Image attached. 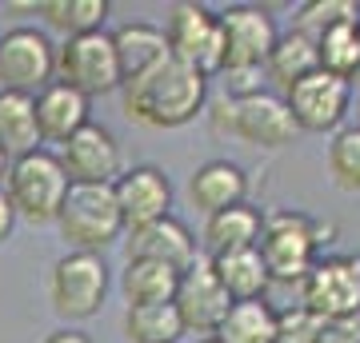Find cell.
<instances>
[{
  "label": "cell",
  "instance_id": "cell-19",
  "mask_svg": "<svg viewBox=\"0 0 360 343\" xmlns=\"http://www.w3.org/2000/svg\"><path fill=\"white\" fill-rule=\"evenodd\" d=\"M245 196H248V176L245 168L232 164V160H208L188 176V200L205 216H217L224 208L245 203Z\"/></svg>",
  "mask_w": 360,
  "mask_h": 343
},
{
  "label": "cell",
  "instance_id": "cell-31",
  "mask_svg": "<svg viewBox=\"0 0 360 343\" xmlns=\"http://www.w3.org/2000/svg\"><path fill=\"white\" fill-rule=\"evenodd\" d=\"M316 335H321V319L312 316L309 307H284V311H276V335H272V343H316Z\"/></svg>",
  "mask_w": 360,
  "mask_h": 343
},
{
  "label": "cell",
  "instance_id": "cell-27",
  "mask_svg": "<svg viewBox=\"0 0 360 343\" xmlns=\"http://www.w3.org/2000/svg\"><path fill=\"white\" fill-rule=\"evenodd\" d=\"M188 335L172 304H144L124 311V339L129 343H180Z\"/></svg>",
  "mask_w": 360,
  "mask_h": 343
},
{
  "label": "cell",
  "instance_id": "cell-5",
  "mask_svg": "<svg viewBox=\"0 0 360 343\" xmlns=\"http://www.w3.org/2000/svg\"><path fill=\"white\" fill-rule=\"evenodd\" d=\"M56 84L80 92L84 100L92 96H108L120 88V64L112 52L108 32H84V36H68L56 44Z\"/></svg>",
  "mask_w": 360,
  "mask_h": 343
},
{
  "label": "cell",
  "instance_id": "cell-4",
  "mask_svg": "<svg viewBox=\"0 0 360 343\" xmlns=\"http://www.w3.org/2000/svg\"><path fill=\"white\" fill-rule=\"evenodd\" d=\"M56 228L65 236L72 252L104 255V248H112L124 236V220L116 212L112 188H92V184H72L60 203Z\"/></svg>",
  "mask_w": 360,
  "mask_h": 343
},
{
  "label": "cell",
  "instance_id": "cell-1",
  "mask_svg": "<svg viewBox=\"0 0 360 343\" xmlns=\"http://www.w3.org/2000/svg\"><path fill=\"white\" fill-rule=\"evenodd\" d=\"M120 100H124V116L144 128H184L205 112L208 80L196 68L168 56L160 68L144 72L141 80H124Z\"/></svg>",
  "mask_w": 360,
  "mask_h": 343
},
{
  "label": "cell",
  "instance_id": "cell-33",
  "mask_svg": "<svg viewBox=\"0 0 360 343\" xmlns=\"http://www.w3.org/2000/svg\"><path fill=\"white\" fill-rule=\"evenodd\" d=\"M13 228H16V212L8 203V196H4V188H0V243L13 236Z\"/></svg>",
  "mask_w": 360,
  "mask_h": 343
},
{
  "label": "cell",
  "instance_id": "cell-22",
  "mask_svg": "<svg viewBox=\"0 0 360 343\" xmlns=\"http://www.w3.org/2000/svg\"><path fill=\"white\" fill-rule=\"evenodd\" d=\"M316 68H321L316 44L304 40L300 32H281L276 44H272V52H269V60H264V80H272V84L281 88V96H284L296 80L312 76Z\"/></svg>",
  "mask_w": 360,
  "mask_h": 343
},
{
  "label": "cell",
  "instance_id": "cell-36",
  "mask_svg": "<svg viewBox=\"0 0 360 343\" xmlns=\"http://www.w3.org/2000/svg\"><path fill=\"white\" fill-rule=\"evenodd\" d=\"M196 343H217V339H212V335H208V339H196Z\"/></svg>",
  "mask_w": 360,
  "mask_h": 343
},
{
  "label": "cell",
  "instance_id": "cell-26",
  "mask_svg": "<svg viewBox=\"0 0 360 343\" xmlns=\"http://www.w3.org/2000/svg\"><path fill=\"white\" fill-rule=\"evenodd\" d=\"M40 148L37 120H32V100L16 92H0V152L16 160Z\"/></svg>",
  "mask_w": 360,
  "mask_h": 343
},
{
  "label": "cell",
  "instance_id": "cell-15",
  "mask_svg": "<svg viewBox=\"0 0 360 343\" xmlns=\"http://www.w3.org/2000/svg\"><path fill=\"white\" fill-rule=\"evenodd\" d=\"M172 307H176V316H180V323H184V331H193V335H205V339H208V335H217L220 319L229 316L232 300L224 295V288L217 283V276H212L208 260H196L188 271H180Z\"/></svg>",
  "mask_w": 360,
  "mask_h": 343
},
{
  "label": "cell",
  "instance_id": "cell-6",
  "mask_svg": "<svg viewBox=\"0 0 360 343\" xmlns=\"http://www.w3.org/2000/svg\"><path fill=\"white\" fill-rule=\"evenodd\" d=\"M104 295H108V264H104V255L68 252L52 264L49 300L60 319H68V323L92 319L101 311Z\"/></svg>",
  "mask_w": 360,
  "mask_h": 343
},
{
  "label": "cell",
  "instance_id": "cell-13",
  "mask_svg": "<svg viewBox=\"0 0 360 343\" xmlns=\"http://www.w3.org/2000/svg\"><path fill=\"white\" fill-rule=\"evenodd\" d=\"M60 168H65L68 184H92V188H112L120 168V144L104 124L89 120L77 136H68L56 152Z\"/></svg>",
  "mask_w": 360,
  "mask_h": 343
},
{
  "label": "cell",
  "instance_id": "cell-23",
  "mask_svg": "<svg viewBox=\"0 0 360 343\" xmlns=\"http://www.w3.org/2000/svg\"><path fill=\"white\" fill-rule=\"evenodd\" d=\"M180 283V271L153 260H124L120 271V292L129 300V307H144V304H172Z\"/></svg>",
  "mask_w": 360,
  "mask_h": 343
},
{
  "label": "cell",
  "instance_id": "cell-14",
  "mask_svg": "<svg viewBox=\"0 0 360 343\" xmlns=\"http://www.w3.org/2000/svg\"><path fill=\"white\" fill-rule=\"evenodd\" d=\"M112 200L120 220H124V231L172 216L168 212L172 208V184L156 164H136L129 172H120L112 184Z\"/></svg>",
  "mask_w": 360,
  "mask_h": 343
},
{
  "label": "cell",
  "instance_id": "cell-30",
  "mask_svg": "<svg viewBox=\"0 0 360 343\" xmlns=\"http://www.w3.org/2000/svg\"><path fill=\"white\" fill-rule=\"evenodd\" d=\"M328 176L340 191H360V124L333 132L328 144Z\"/></svg>",
  "mask_w": 360,
  "mask_h": 343
},
{
  "label": "cell",
  "instance_id": "cell-11",
  "mask_svg": "<svg viewBox=\"0 0 360 343\" xmlns=\"http://www.w3.org/2000/svg\"><path fill=\"white\" fill-rule=\"evenodd\" d=\"M281 100L292 116L296 132H340L348 108H352V84L316 68L312 76L296 80Z\"/></svg>",
  "mask_w": 360,
  "mask_h": 343
},
{
  "label": "cell",
  "instance_id": "cell-7",
  "mask_svg": "<svg viewBox=\"0 0 360 343\" xmlns=\"http://www.w3.org/2000/svg\"><path fill=\"white\" fill-rule=\"evenodd\" d=\"M56 76V44L44 28H13L0 36V92L37 96Z\"/></svg>",
  "mask_w": 360,
  "mask_h": 343
},
{
  "label": "cell",
  "instance_id": "cell-28",
  "mask_svg": "<svg viewBox=\"0 0 360 343\" xmlns=\"http://www.w3.org/2000/svg\"><path fill=\"white\" fill-rule=\"evenodd\" d=\"M316 56H321L324 72H333V76L352 84V80L360 76V20L324 32V36L316 40Z\"/></svg>",
  "mask_w": 360,
  "mask_h": 343
},
{
  "label": "cell",
  "instance_id": "cell-3",
  "mask_svg": "<svg viewBox=\"0 0 360 343\" xmlns=\"http://www.w3.org/2000/svg\"><path fill=\"white\" fill-rule=\"evenodd\" d=\"M68 188H72V184H68L65 168H60L56 152H49V148H37V152L8 160L4 196L13 203L16 220H28V224H56Z\"/></svg>",
  "mask_w": 360,
  "mask_h": 343
},
{
  "label": "cell",
  "instance_id": "cell-16",
  "mask_svg": "<svg viewBox=\"0 0 360 343\" xmlns=\"http://www.w3.org/2000/svg\"><path fill=\"white\" fill-rule=\"evenodd\" d=\"M124 260H153L172 271H188L196 264V236L176 216L124 231Z\"/></svg>",
  "mask_w": 360,
  "mask_h": 343
},
{
  "label": "cell",
  "instance_id": "cell-32",
  "mask_svg": "<svg viewBox=\"0 0 360 343\" xmlns=\"http://www.w3.org/2000/svg\"><path fill=\"white\" fill-rule=\"evenodd\" d=\"M316 343H360V316H340V319H321Z\"/></svg>",
  "mask_w": 360,
  "mask_h": 343
},
{
  "label": "cell",
  "instance_id": "cell-35",
  "mask_svg": "<svg viewBox=\"0 0 360 343\" xmlns=\"http://www.w3.org/2000/svg\"><path fill=\"white\" fill-rule=\"evenodd\" d=\"M4 176H8V156L0 152V188H4Z\"/></svg>",
  "mask_w": 360,
  "mask_h": 343
},
{
  "label": "cell",
  "instance_id": "cell-18",
  "mask_svg": "<svg viewBox=\"0 0 360 343\" xmlns=\"http://www.w3.org/2000/svg\"><path fill=\"white\" fill-rule=\"evenodd\" d=\"M112 36V52H116V64H120V84L124 80H141L144 72H153L168 60V40H165V28L148 25V20H129L120 25Z\"/></svg>",
  "mask_w": 360,
  "mask_h": 343
},
{
  "label": "cell",
  "instance_id": "cell-20",
  "mask_svg": "<svg viewBox=\"0 0 360 343\" xmlns=\"http://www.w3.org/2000/svg\"><path fill=\"white\" fill-rule=\"evenodd\" d=\"M260 228H264V212H257L245 200V203H236V208H224L217 216H208L205 231H200V243H205L208 255L245 252V248H257Z\"/></svg>",
  "mask_w": 360,
  "mask_h": 343
},
{
  "label": "cell",
  "instance_id": "cell-2",
  "mask_svg": "<svg viewBox=\"0 0 360 343\" xmlns=\"http://www.w3.org/2000/svg\"><path fill=\"white\" fill-rule=\"evenodd\" d=\"M328 236L333 228H324L321 220L304 212H292V208L269 212L257 240V255L269 271V283H300L321 260Z\"/></svg>",
  "mask_w": 360,
  "mask_h": 343
},
{
  "label": "cell",
  "instance_id": "cell-8",
  "mask_svg": "<svg viewBox=\"0 0 360 343\" xmlns=\"http://www.w3.org/2000/svg\"><path fill=\"white\" fill-rule=\"evenodd\" d=\"M212 124H217V132H232L257 148H284L300 136L276 92H257L245 100H220L212 112Z\"/></svg>",
  "mask_w": 360,
  "mask_h": 343
},
{
  "label": "cell",
  "instance_id": "cell-37",
  "mask_svg": "<svg viewBox=\"0 0 360 343\" xmlns=\"http://www.w3.org/2000/svg\"><path fill=\"white\" fill-rule=\"evenodd\" d=\"M356 108H360V100H356Z\"/></svg>",
  "mask_w": 360,
  "mask_h": 343
},
{
  "label": "cell",
  "instance_id": "cell-21",
  "mask_svg": "<svg viewBox=\"0 0 360 343\" xmlns=\"http://www.w3.org/2000/svg\"><path fill=\"white\" fill-rule=\"evenodd\" d=\"M208 267L217 283L224 288L232 304H245V300H264L269 292V271L260 264L257 248H245V252H224V255H208Z\"/></svg>",
  "mask_w": 360,
  "mask_h": 343
},
{
  "label": "cell",
  "instance_id": "cell-9",
  "mask_svg": "<svg viewBox=\"0 0 360 343\" xmlns=\"http://www.w3.org/2000/svg\"><path fill=\"white\" fill-rule=\"evenodd\" d=\"M165 40H168V56L196 68L205 80L224 68V44H220L217 13L205 8V4H193V0L172 4L168 25H165Z\"/></svg>",
  "mask_w": 360,
  "mask_h": 343
},
{
  "label": "cell",
  "instance_id": "cell-25",
  "mask_svg": "<svg viewBox=\"0 0 360 343\" xmlns=\"http://www.w3.org/2000/svg\"><path fill=\"white\" fill-rule=\"evenodd\" d=\"M108 0H40L37 13L44 16V25L60 36H84V32H101L104 16H108Z\"/></svg>",
  "mask_w": 360,
  "mask_h": 343
},
{
  "label": "cell",
  "instance_id": "cell-10",
  "mask_svg": "<svg viewBox=\"0 0 360 343\" xmlns=\"http://www.w3.org/2000/svg\"><path fill=\"white\" fill-rule=\"evenodd\" d=\"M300 307L316 319L360 316V255H321L300 280Z\"/></svg>",
  "mask_w": 360,
  "mask_h": 343
},
{
  "label": "cell",
  "instance_id": "cell-24",
  "mask_svg": "<svg viewBox=\"0 0 360 343\" xmlns=\"http://www.w3.org/2000/svg\"><path fill=\"white\" fill-rule=\"evenodd\" d=\"M276 335V307L269 300H245L232 304L229 316L220 319L212 339L217 343H272Z\"/></svg>",
  "mask_w": 360,
  "mask_h": 343
},
{
  "label": "cell",
  "instance_id": "cell-12",
  "mask_svg": "<svg viewBox=\"0 0 360 343\" xmlns=\"http://www.w3.org/2000/svg\"><path fill=\"white\" fill-rule=\"evenodd\" d=\"M220 25V44H224V68L220 72H245V68H260L269 60L272 44H276V20L269 8L260 4H229L224 13H217Z\"/></svg>",
  "mask_w": 360,
  "mask_h": 343
},
{
  "label": "cell",
  "instance_id": "cell-34",
  "mask_svg": "<svg viewBox=\"0 0 360 343\" xmlns=\"http://www.w3.org/2000/svg\"><path fill=\"white\" fill-rule=\"evenodd\" d=\"M44 343H92V339L77 328H60V331H52V335H44Z\"/></svg>",
  "mask_w": 360,
  "mask_h": 343
},
{
  "label": "cell",
  "instance_id": "cell-17",
  "mask_svg": "<svg viewBox=\"0 0 360 343\" xmlns=\"http://www.w3.org/2000/svg\"><path fill=\"white\" fill-rule=\"evenodd\" d=\"M32 120H37L40 148L44 144H65L68 136H77L80 128L89 124V100L52 80L44 92L32 96Z\"/></svg>",
  "mask_w": 360,
  "mask_h": 343
},
{
  "label": "cell",
  "instance_id": "cell-29",
  "mask_svg": "<svg viewBox=\"0 0 360 343\" xmlns=\"http://www.w3.org/2000/svg\"><path fill=\"white\" fill-rule=\"evenodd\" d=\"M352 20H360L356 0H309V4L296 8L292 32H300L304 40L316 44L324 32H333V28H340V25H352Z\"/></svg>",
  "mask_w": 360,
  "mask_h": 343
}]
</instances>
